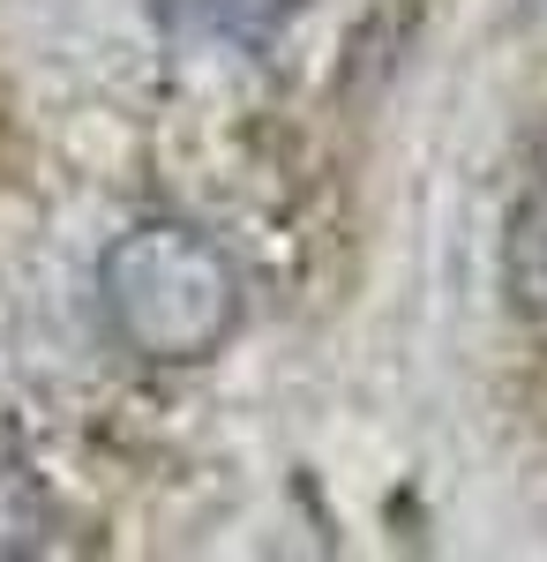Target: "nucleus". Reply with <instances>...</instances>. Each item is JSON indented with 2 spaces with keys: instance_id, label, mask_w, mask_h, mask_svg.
<instances>
[{
  "instance_id": "f03ea898",
  "label": "nucleus",
  "mask_w": 547,
  "mask_h": 562,
  "mask_svg": "<svg viewBox=\"0 0 547 562\" xmlns=\"http://www.w3.org/2000/svg\"><path fill=\"white\" fill-rule=\"evenodd\" d=\"M45 532H53V503H45V480L23 428L0 413V562L15 555H38Z\"/></svg>"
},
{
  "instance_id": "f257e3e1",
  "label": "nucleus",
  "mask_w": 547,
  "mask_h": 562,
  "mask_svg": "<svg viewBox=\"0 0 547 562\" xmlns=\"http://www.w3.org/2000/svg\"><path fill=\"white\" fill-rule=\"evenodd\" d=\"M98 293H105V323L121 330V346L158 368L211 360L241 330V270L188 217H150L121 233L98 262Z\"/></svg>"
},
{
  "instance_id": "7ed1b4c3",
  "label": "nucleus",
  "mask_w": 547,
  "mask_h": 562,
  "mask_svg": "<svg viewBox=\"0 0 547 562\" xmlns=\"http://www.w3.org/2000/svg\"><path fill=\"white\" fill-rule=\"evenodd\" d=\"M203 8H211V23H217V31H233V38H248V31H263V23L248 15V0H203Z\"/></svg>"
}]
</instances>
